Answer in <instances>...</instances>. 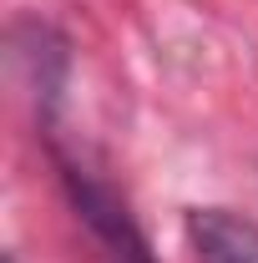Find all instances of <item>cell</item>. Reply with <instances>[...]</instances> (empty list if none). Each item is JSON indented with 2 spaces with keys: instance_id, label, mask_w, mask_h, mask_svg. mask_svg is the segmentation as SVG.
Masks as SVG:
<instances>
[{
  "instance_id": "1",
  "label": "cell",
  "mask_w": 258,
  "mask_h": 263,
  "mask_svg": "<svg viewBox=\"0 0 258 263\" xmlns=\"http://www.w3.org/2000/svg\"><path fill=\"white\" fill-rule=\"evenodd\" d=\"M188 248H193V263H258V223L228 208H193Z\"/></svg>"
}]
</instances>
